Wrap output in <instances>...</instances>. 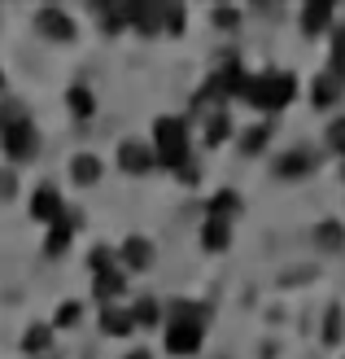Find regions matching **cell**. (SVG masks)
<instances>
[{
  "label": "cell",
  "mask_w": 345,
  "mask_h": 359,
  "mask_svg": "<svg viewBox=\"0 0 345 359\" xmlns=\"http://www.w3.org/2000/svg\"><path fill=\"white\" fill-rule=\"evenodd\" d=\"M0 145L13 163H31L35 154H40V136H35V123L27 114V105L17 101H5L0 105Z\"/></svg>",
  "instance_id": "obj_1"
},
{
  "label": "cell",
  "mask_w": 345,
  "mask_h": 359,
  "mask_svg": "<svg viewBox=\"0 0 345 359\" xmlns=\"http://www.w3.org/2000/svg\"><path fill=\"white\" fill-rule=\"evenodd\" d=\"M202 333H206V307H197V302H175L171 325H167V351L171 355H192L202 346Z\"/></svg>",
  "instance_id": "obj_2"
},
{
  "label": "cell",
  "mask_w": 345,
  "mask_h": 359,
  "mask_svg": "<svg viewBox=\"0 0 345 359\" xmlns=\"http://www.w3.org/2000/svg\"><path fill=\"white\" fill-rule=\"evenodd\" d=\"M297 83L293 75H284V70H262V75H253L241 83V97L249 105H258V110H284L288 101H293Z\"/></svg>",
  "instance_id": "obj_3"
},
{
  "label": "cell",
  "mask_w": 345,
  "mask_h": 359,
  "mask_svg": "<svg viewBox=\"0 0 345 359\" xmlns=\"http://www.w3.org/2000/svg\"><path fill=\"white\" fill-rule=\"evenodd\" d=\"M153 158L162 167H171V171L188 167V128H184V118L167 114V118L153 123Z\"/></svg>",
  "instance_id": "obj_4"
},
{
  "label": "cell",
  "mask_w": 345,
  "mask_h": 359,
  "mask_svg": "<svg viewBox=\"0 0 345 359\" xmlns=\"http://www.w3.org/2000/svg\"><path fill=\"white\" fill-rule=\"evenodd\" d=\"M153 163H157V158H153V149L144 145V140H122V145H118V167L127 175H144Z\"/></svg>",
  "instance_id": "obj_5"
},
{
  "label": "cell",
  "mask_w": 345,
  "mask_h": 359,
  "mask_svg": "<svg viewBox=\"0 0 345 359\" xmlns=\"http://www.w3.org/2000/svg\"><path fill=\"white\" fill-rule=\"evenodd\" d=\"M62 197H57V189H52V184H40V189H35V197H31V219L35 224H57L62 219Z\"/></svg>",
  "instance_id": "obj_6"
},
{
  "label": "cell",
  "mask_w": 345,
  "mask_h": 359,
  "mask_svg": "<svg viewBox=\"0 0 345 359\" xmlns=\"http://www.w3.org/2000/svg\"><path fill=\"white\" fill-rule=\"evenodd\" d=\"M35 27H40V35H48V40H75V22H70L62 9H40L35 13Z\"/></svg>",
  "instance_id": "obj_7"
},
{
  "label": "cell",
  "mask_w": 345,
  "mask_h": 359,
  "mask_svg": "<svg viewBox=\"0 0 345 359\" xmlns=\"http://www.w3.org/2000/svg\"><path fill=\"white\" fill-rule=\"evenodd\" d=\"M75 228H79V215L62 210V219L48 228V241H44V250H48L52 259H57V255H66V245H70V232H75Z\"/></svg>",
  "instance_id": "obj_8"
},
{
  "label": "cell",
  "mask_w": 345,
  "mask_h": 359,
  "mask_svg": "<svg viewBox=\"0 0 345 359\" xmlns=\"http://www.w3.org/2000/svg\"><path fill=\"white\" fill-rule=\"evenodd\" d=\"M132 329H136L132 311H122V307H105V311H101V333H110V337H127Z\"/></svg>",
  "instance_id": "obj_9"
},
{
  "label": "cell",
  "mask_w": 345,
  "mask_h": 359,
  "mask_svg": "<svg viewBox=\"0 0 345 359\" xmlns=\"http://www.w3.org/2000/svg\"><path fill=\"white\" fill-rule=\"evenodd\" d=\"M70 175H75V184H97L101 180V158L97 154H75L70 158Z\"/></svg>",
  "instance_id": "obj_10"
},
{
  "label": "cell",
  "mask_w": 345,
  "mask_h": 359,
  "mask_svg": "<svg viewBox=\"0 0 345 359\" xmlns=\"http://www.w3.org/2000/svg\"><path fill=\"white\" fill-rule=\"evenodd\" d=\"M122 272H114V267H105V272H97V285H92V290H97V298L105 302V307H114V298L122 294Z\"/></svg>",
  "instance_id": "obj_11"
},
{
  "label": "cell",
  "mask_w": 345,
  "mask_h": 359,
  "mask_svg": "<svg viewBox=\"0 0 345 359\" xmlns=\"http://www.w3.org/2000/svg\"><path fill=\"white\" fill-rule=\"evenodd\" d=\"M122 259H127V267H136V272H144V267L153 263V245L144 241V237H127V245H122Z\"/></svg>",
  "instance_id": "obj_12"
},
{
  "label": "cell",
  "mask_w": 345,
  "mask_h": 359,
  "mask_svg": "<svg viewBox=\"0 0 345 359\" xmlns=\"http://www.w3.org/2000/svg\"><path fill=\"white\" fill-rule=\"evenodd\" d=\"M311 167H315V158L306 154V149H293V154H284V158H280V167H276V171H280L284 180H297V175H306Z\"/></svg>",
  "instance_id": "obj_13"
},
{
  "label": "cell",
  "mask_w": 345,
  "mask_h": 359,
  "mask_svg": "<svg viewBox=\"0 0 345 359\" xmlns=\"http://www.w3.org/2000/svg\"><path fill=\"white\" fill-rule=\"evenodd\" d=\"M66 101H70V114H75V118H92V110H97V101H92L87 88H70Z\"/></svg>",
  "instance_id": "obj_14"
},
{
  "label": "cell",
  "mask_w": 345,
  "mask_h": 359,
  "mask_svg": "<svg viewBox=\"0 0 345 359\" xmlns=\"http://www.w3.org/2000/svg\"><path fill=\"white\" fill-rule=\"evenodd\" d=\"M48 342H52V329L48 325H31L27 337H22V351L27 355H40V351H48Z\"/></svg>",
  "instance_id": "obj_15"
},
{
  "label": "cell",
  "mask_w": 345,
  "mask_h": 359,
  "mask_svg": "<svg viewBox=\"0 0 345 359\" xmlns=\"http://www.w3.org/2000/svg\"><path fill=\"white\" fill-rule=\"evenodd\" d=\"M202 241H206V250H227V224L223 219H206Z\"/></svg>",
  "instance_id": "obj_16"
},
{
  "label": "cell",
  "mask_w": 345,
  "mask_h": 359,
  "mask_svg": "<svg viewBox=\"0 0 345 359\" xmlns=\"http://www.w3.org/2000/svg\"><path fill=\"white\" fill-rule=\"evenodd\" d=\"M236 206H241V197H236V193H219V197H214V202H210V219H232V215H236Z\"/></svg>",
  "instance_id": "obj_17"
},
{
  "label": "cell",
  "mask_w": 345,
  "mask_h": 359,
  "mask_svg": "<svg viewBox=\"0 0 345 359\" xmlns=\"http://www.w3.org/2000/svg\"><path fill=\"white\" fill-rule=\"evenodd\" d=\"M341 88H345V83H337L332 75H323V79L315 83V105H332V97H341Z\"/></svg>",
  "instance_id": "obj_18"
},
{
  "label": "cell",
  "mask_w": 345,
  "mask_h": 359,
  "mask_svg": "<svg viewBox=\"0 0 345 359\" xmlns=\"http://www.w3.org/2000/svg\"><path fill=\"white\" fill-rule=\"evenodd\" d=\"M132 320H136V325H157V302L153 298H140L136 307H132Z\"/></svg>",
  "instance_id": "obj_19"
},
{
  "label": "cell",
  "mask_w": 345,
  "mask_h": 359,
  "mask_svg": "<svg viewBox=\"0 0 345 359\" xmlns=\"http://www.w3.org/2000/svg\"><path fill=\"white\" fill-rule=\"evenodd\" d=\"M79 316H83L79 302H62V307H57V320H52V325H57V329H70V325H79Z\"/></svg>",
  "instance_id": "obj_20"
},
{
  "label": "cell",
  "mask_w": 345,
  "mask_h": 359,
  "mask_svg": "<svg viewBox=\"0 0 345 359\" xmlns=\"http://www.w3.org/2000/svg\"><path fill=\"white\" fill-rule=\"evenodd\" d=\"M328 18H332V9H328V5H311V9H306V18H302V22H306V31H319L323 22H328Z\"/></svg>",
  "instance_id": "obj_21"
},
{
  "label": "cell",
  "mask_w": 345,
  "mask_h": 359,
  "mask_svg": "<svg viewBox=\"0 0 345 359\" xmlns=\"http://www.w3.org/2000/svg\"><path fill=\"white\" fill-rule=\"evenodd\" d=\"M223 136H227V114H214V118L206 123V140H210V145H219Z\"/></svg>",
  "instance_id": "obj_22"
},
{
  "label": "cell",
  "mask_w": 345,
  "mask_h": 359,
  "mask_svg": "<svg viewBox=\"0 0 345 359\" xmlns=\"http://www.w3.org/2000/svg\"><path fill=\"white\" fill-rule=\"evenodd\" d=\"M262 145H267V128H253V132H245V140H241L245 154H258Z\"/></svg>",
  "instance_id": "obj_23"
},
{
  "label": "cell",
  "mask_w": 345,
  "mask_h": 359,
  "mask_svg": "<svg viewBox=\"0 0 345 359\" xmlns=\"http://www.w3.org/2000/svg\"><path fill=\"white\" fill-rule=\"evenodd\" d=\"M328 145H332L337 154H345V118H337L332 128H328Z\"/></svg>",
  "instance_id": "obj_24"
},
{
  "label": "cell",
  "mask_w": 345,
  "mask_h": 359,
  "mask_svg": "<svg viewBox=\"0 0 345 359\" xmlns=\"http://www.w3.org/2000/svg\"><path fill=\"white\" fill-rule=\"evenodd\" d=\"M319 241L328 245V250H337V245H341V228H337V224H323V228H319Z\"/></svg>",
  "instance_id": "obj_25"
},
{
  "label": "cell",
  "mask_w": 345,
  "mask_h": 359,
  "mask_svg": "<svg viewBox=\"0 0 345 359\" xmlns=\"http://www.w3.org/2000/svg\"><path fill=\"white\" fill-rule=\"evenodd\" d=\"M13 193H17V180H13L9 171H0V202H9Z\"/></svg>",
  "instance_id": "obj_26"
},
{
  "label": "cell",
  "mask_w": 345,
  "mask_h": 359,
  "mask_svg": "<svg viewBox=\"0 0 345 359\" xmlns=\"http://www.w3.org/2000/svg\"><path fill=\"white\" fill-rule=\"evenodd\" d=\"M127 359H149V355H140V351H136V355H127Z\"/></svg>",
  "instance_id": "obj_27"
},
{
  "label": "cell",
  "mask_w": 345,
  "mask_h": 359,
  "mask_svg": "<svg viewBox=\"0 0 345 359\" xmlns=\"http://www.w3.org/2000/svg\"><path fill=\"white\" fill-rule=\"evenodd\" d=\"M0 88H5V75H0Z\"/></svg>",
  "instance_id": "obj_28"
}]
</instances>
